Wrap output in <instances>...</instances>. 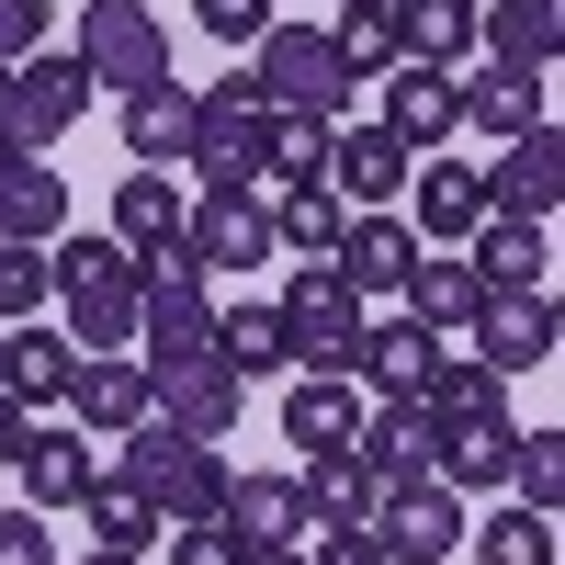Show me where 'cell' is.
I'll list each match as a JSON object with an SVG mask.
<instances>
[{
	"mask_svg": "<svg viewBox=\"0 0 565 565\" xmlns=\"http://www.w3.org/2000/svg\"><path fill=\"white\" fill-rule=\"evenodd\" d=\"M57 295H68V340L79 351H125L136 340V249L125 238H79V226H57Z\"/></svg>",
	"mask_w": 565,
	"mask_h": 565,
	"instance_id": "6da1fadb",
	"label": "cell"
},
{
	"mask_svg": "<svg viewBox=\"0 0 565 565\" xmlns=\"http://www.w3.org/2000/svg\"><path fill=\"white\" fill-rule=\"evenodd\" d=\"M114 463H125V476L159 498V521H215V509H226V476H238V463H226L215 441L170 430V418H136Z\"/></svg>",
	"mask_w": 565,
	"mask_h": 565,
	"instance_id": "7a4b0ae2",
	"label": "cell"
},
{
	"mask_svg": "<svg viewBox=\"0 0 565 565\" xmlns=\"http://www.w3.org/2000/svg\"><path fill=\"white\" fill-rule=\"evenodd\" d=\"M68 57L90 68V90H159L170 79V34H159L148 0H79Z\"/></svg>",
	"mask_w": 565,
	"mask_h": 565,
	"instance_id": "3957f363",
	"label": "cell"
},
{
	"mask_svg": "<svg viewBox=\"0 0 565 565\" xmlns=\"http://www.w3.org/2000/svg\"><path fill=\"white\" fill-rule=\"evenodd\" d=\"M79 114H90V68L79 57H57V45L12 57V90H0V148H12V159H45Z\"/></svg>",
	"mask_w": 565,
	"mask_h": 565,
	"instance_id": "277c9868",
	"label": "cell"
},
{
	"mask_svg": "<svg viewBox=\"0 0 565 565\" xmlns=\"http://www.w3.org/2000/svg\"><path fill=\"white\" fill-rule=\"evenodd\" d=\"M249 90L271 114H317V125H340V57H328V23H271L249 45Z\"/></svg>",
	"mask_w": 565,
	"mask_h": 565,
	"instance_id": "5b68a950",
	"label": "cell"
},
{
	"mask_svg": "<svg viewBox=\"0 0 565 565\" xmlns=\"http://www.w3.org/2000/svg\"><path fill=\"white\" fill-rule=\"evenodd\" d=\"M238 407H249V373L226 362V351L148 362V418H170V430H193V441H226V430H238Z\"/></svg>",
	"mask_w": 565,
	"mask_h": 565,
	"instance_id": "8992f818",
	"label": "cell"
},
{
	"mask_svg": "<svg viewBox=\"0 0 565 565\" xmlns=\"http://www.w3.org/2000/svg\"><path fill=\"white\" fill-rule=\"evenodd\" d=\"M271 306H282V340H295V362H306V373H351V351H362V328H373V317H362V295H351L328 260H317V271H295Z\"/></svg>",
	"mask_w": 565,
	"mask_h": 565,
	"instance_id": "52a82bcc",
	"label": "cell"
},
{
	"mask_svg": "<svg viewBox=\"0 0 565 565\" xmlns=\"http://www.w3.org/2000/svg\"><path fill=\"white\" fill-rule=\"evenodd\" d=\"M260 125H271V103L249 90V68L193 90V181H260Z\"/></svg>",
	"mask_w": 565,
	"mask_h": 565,
	"instance_id": "ba28073f",
	"label": "cell"
},
{
	"mask_svg": "<svg viewBox=\"0 0 565 565\" xmlns=\"http://www.w3.org/2000/svg\"><path fill=\"white\" fill-rule=\"evenodd\" d=\"M181 249L204 271H260L271 260V204L260 181H193V226H181Z\"/></svg>",
	"mask_w": 565,
	"mask_h": 565,
	"instance_id": "9c48e42d",
	"label": "cell"
},
{
	"mask_svg": "<svg viewBox=\"0 0 565 565\" xmlns=\"http://www.w3.org/2000/svg\"><path fill=\"white\" fill-rule=\"evenodd\" d=\"M476 193H487V215L554 226V204H565V136H554V125L509 136V148H498V170H476Z\"/></svg>",
	"mask_w": 565,
	"mask_h": 565,
	"instance_id": "30bf717a",
	"label": "cell"
},
{
	"mask_svg": "<svg viewBox=\"0 0 565 565\" xmlns=\"http://www.w3.org/2000/svg\"><path fill=\"white\" fill-rule=\"evenodd\" d=\"M373 543H385L396 565H441V554H463V487H441V476L385 487V509H373Z\"/></svg>",
	"mask_w": 565,
	"mask_h": 565,
	"instance_id": "8fae6325",
	"label": "cell"
},
{
	"mask_svg": "<svg viewBox=\"0 0 565 565\" xmlns=\"http://www.w3.org/2000/svg\"><path fill=\"white\" fill-rule=\"evenodd\" d=\"M373 125H385L407 159H430L441 136L463 125V68H418V57H396V68H385V114H373Z\"/></svg>",
	"mask_w": 565,
	"mask_h": 565,
	"instance_id": "7c38bea8",
	"label": "cell"
},
{
	"mask_svg": "<svg viewBox=\"0 0 565 565\" xmlns=\"http://www.w3.org/2000/svg\"><path fill=\"white\" fill-rule=\"evenodd\" d=\"M476 362L498 373H532V362H554V282H521V295H487L476 306Z\"/></svg>",
	"mask_w": 565,
	"mask_h": 565,
	"instance_id": "4fadbf2b",
	"label": "cell"
},
{
	"mask_svg": "<svg viewBox=\"0 0 565 565\" xmlns=\"http://www.w3.org/2000/svg\"><path fill=\"white\" fill-rule=\"evenodd\" d=\"M68 373H79V340H68V328H45V317H23V328H0V396H12L23 418H45V407H68Z\"/></svg>",
	"mask_w": 565,
	"mask_h": 565,
	"instance_id": "5bb4252c",
	"label": "cell"
},
{
	"mask_svg": "<svg viewBox=\"0 0 565 565\" xmlns=\"http://www.w3.org/2000/svg\"><path fill=\"white\" fill-rule=\"evenodd\" d=\"M407 170H418V159L396 148L385 125H328V170H317V181H328L351 215H362V204H396V193H407Z\"/></svg>",
	"mask_w": 565,
	"mask_h": 565,
	"instance_id": "9a60e30c",
	"label": "cell"
},
{
	"mask_svg": "<svg viewBox=\"0 0 565 565\" xmlns=\"http://www.w3.org/2000/svg\"><path fill=\"white\" fill-rule=\"evenodd\" d=\"M181 226H193V181H170V170L114 181V238L136 249V271H148V260H181Z\"/></svg>",
	"mask_w": 565,
	"mask_h": 565,
	"instance_id": "2e32d148",
	"label": "cell"
},
{
	"mask_svg": "<svg viewBox=\"0 0 565 565\" xmlns=\"http://www.w3.org/2000/svg\"><path fill=\"white\" fill-rule=\"evenodd\" d=\"M407 226H418V249H463V238L487 226V193H476V170L430 148V159L407 170Z\"/></svg>",
	"mask_w": 565,
	"mask_h": 565,
	"instance_id": "e0dca14e",
	"label": "cell"
},
{
	"mask_svg": "<svg viewBox=\"0 0 565 565\" xmlns=\"http://www.w3.org/2000/svg\"><path fill=\"white\" fill-rule=\"evenodd\" d=\"M463 125H487L498 148H509V136H532V125H554V68H521V57H487L476 79H463Z\"/></svg>",
	"mask_w": 565,
	"mask_h": 565,
	"instance_id": "ac0fdd59",
	"label": "cell"
},
{
	"mask_svg": "<svg viewBox=\"0 0 565 565\" xmlns=\"http://www.w3.org/2000/svg\"><path fill=\"white\" fill-rule=\"evenodd\" d=\"M351 452H362L385 487H418V476L441 463V418L418 407V396H385V407H362V441H351Z\"/></svg>",
	"mask_w": 565,
	"mask_h": 565,
	"instance_id": "d6986e66",
	"label": "cell"
},
{
	"mask_svg": "<svg viewBox=\"0 0 565 565\" xmlns=\"http://www.w3.org/2000/svg\"><path fill=\"white\" fill-rule=\"evenodd\" d=\"M407 260H418V226H407V215H385V204H362V215L340 226V249H328V271H340L351 295H396Z\"/></svg>",
	"mask_w": 565,
	"mask_h": 565,
	"instance_id": "ffe728a7",
	"label": "cell"
},
{
	"mask_svg": "<svg viewBox=\"0 0 565 565\" xmlns=\"http://www.w3.org/2000/svg\"><path fill=\"white\" fill-rule=\"evenodd\" d=\"M90 430H68V418H23V452H12V476H23V509H68L90 487Z\"/></svg>",
	"mask_w": 565,
	"mask_h": 565,
	"instance_id": "44dd1931",
	"label": "cell"
},
{
	"mask_svg": "<svg viewBox=\"0 0 565 565\" xmlns=\"http://www.w3.org/2000/svg\"><path fill=\"white\" fill-rule=\"evenodd\" d=\"M68 509H79V521H90V543H103V554H148V543L170 532V521H159V498L136 487L125 463H90V487H79Z\"/></svg>",
	"mask_w": 565,
	"mask_h": 565,
	"instance_id": "7402d4cb",
	"label": "cell"
},
{
	"mask_svg": "<svg viewBox=\"0 0 565 565\" xmlns=\"http://www.w3.org/2000/svg\"><path fill=\"white\" fill-rule=\"evenodd\" d=\"M68 418L125 441L136 418H148V362H125V351H79V373H68Z\"/></svg>",
	"mask_w": 565,
	"mask_h": 565,
	"instance_id": "603a6c76",
	"label": "cell"
},
{
	"mask_svg": "<svg viewBox=\"0 0 565 565\" xmlns=\"http://www.w3.org/2000/svg\"><path fill=\"white\" fill-rule=\"evenodd\" d=\"M396 295H407V317L430 328V340H452V328H476V306H487V282H476V260H463V249H418Z\"/></svg>",
	"mask_w": 565,
	"mask_h": 565,
	"instance_id": "cb8c5ba5",
	"label": "cell"
},
{
	"mask_svg": "<svg viewBox=\"0 0 565 565\" xmlns=\"http://www.w3.org/2000/svg\"><path fill=\"white\" fill-rule=\"evenodd\" d=\"M362 385H351V373H306V385L295 396H282V441H295V452H340V441H362Z\"/></svg>",
	"mask_w": 565,
	"mask_h": 565,
	"instance_id": "d4e9b609",
	"label": "cell"
},
{
	"mask_svg": "<svg viewBox=\"0 0 565 565\" xmlns=\"http://www.w3.org/2000/svg\"><path fill=\"white\" fill-rule=\"evenodd\" d=\"M306 521H351V532H373V509H385V476L340 441V452H306Z\"/></svg>",
	"mask_w": 565,
	"mask_h": 565,
	"instance_id": "484cf974",
	"label": "cell"
},
{
	"mask_svg": "<svg viewBox=\"0 0 565 565\" xmlns=\"http://www.w3.org/2000/svg\"><path fill=\"white\" fill-rule=\"evenodd\" d=\"M476 45L521 57V68H554L565 57V0H476Z\"/></svg>",
	"mask_w": 565,
	"mask_h": 565,
	"instance_id": "4316f807",
	"label": "cell"
},
{
	"mask_svg": "<svg viewBox=\"0 0 565 565\" xmlns=\"http://www.w3.org/2000/svg\"><path fill=\"white\" fill-rule=\"evenodd\" d=\"M463 260H476V282H487V295L554 282V238H543V226H521V215H487L476 238H463Z\"/></svg>",
	"mask_w": 565,
	"mask_h": 565,
	"instance_id": "83f0119b",
	"label": "cell"
},
{
	"mask_svg": "<svg viewBox=\"0 0 565 565\" xmlns=\"http://www.w3.org/2000/svg\"><path fill=\"white\" fill-rule=\"evenodd\" d=\"M385 23H396V57H418V68L476 57V0H385Z\"/></svg>",
	"mask_w": 565,
	"mask_h": 565,
	"instance_id": "f1b7e54d",
	"label": "cell"
},
{
	"mask_svg": "<svg viewBox=\"0 0 565 565\" xmlns=\"http://www.w3.org/2000/svg\"><path fill=\"white\" fill-rule=\"evenodd\" d=\"M125 159H136V170L193 159V90H181V79H159V90H125Z\"/></svg>",
	"mask_w": 565,
	"mask_h": 565,
	"instance_id": "f546056e",
	"label": "cell"
},
{
	"mask_svg": "<svg viewBox=\"0 0 565 565\" xmlns=\"http://www.w3.org/2000/svg\"><path fill=\"white\" fill-rule=\"evenodd\" d=\"M430 328L418 317H385V328H362V351H351V385L362 396H418V373H430Z\"/></svg>",
	"mask_w": 565,
	"mask_h": 565,
	"instance_id": "4dcf8cb0",
	"label": "cell"
},
{
	"mask_svg": "<svg viewBox=\"0 0 565 565\" xmlns=\"http://www.w3.org/2000/svg\"><path fill=\"white\" fill-rule=\"evenodd\" d=\"M238 543H306V487L295 476H226V509H215Z\"/></svg>",
	"mask_w": 565,
	"mask_h": 565,
	"instance_id": "1f68e13d",
	"label": "cell"
},
{
	"mask_svg": "<svg viewBox=\"0 0 565 565\" xmlns=\"http://www.w3.org/2000/svg\"><path fill=\"white\" fill-rule=\"evenodd\" d=\"M57 226H68V181L45 170V159H0V238L45 249Z\"/></svg>",
	"mask_w": 565,
	"mask_h": 565,
	"instance_id": "d6a6232c",
	"label": "cell"
},
{
	"mask_svg": "<svg viewBox=\"0 0 565 565\" xmlns=\"http://www.w3.org/2000/svg\"><path fill=\"white\" fill-rule=\"evenodd\" d=\"M509 441H521V430H509V407L441 418V463H430V476H441V487H509Z\"/></svg>",
	"mask_w": 565,
	"mask_h": 565,
	"instance_id": "836d02e7",
	"label": "cell"
},
{
	"mask_svg": "<svg viewBox=\"0 0 565 565\" xmlns=\"http://www.w3.org/2000/svg\"><path fill=\"white\" fill-rule=\"evenodd\" d=\"M340 226H351V204L328 193V181H282V204H271V249L328 260V249H340Z\"/></svg>",
	"mask_w": 565,
	"mask_h": 565,
	"instance_id": "e575fe53",
	"label": "cell"
},
{
	"mask_svg": "<svg viewBox=\"0 0 565 565\" xmlns=\"http://www.w3.org/2000/svg\"><path fill=\"white\" fill-rule=\"evenodd\" d=\"M328 57H340L351 90H362V79H385V68H396V23H385V12H362V0H340V23H328Z\"/></svg>",
	"mask_w": 565,
	"mask_h": 565,
	"instance_id": "d590c367",
	"label": "cell"
},
{
	"mask_svg": "<svg viewBox=\"0 0 565 565\" xmlns=\"http://www.w3.org/2000/svg\"><path fill=\"white\" fill-rule=\"evenodd\" d=\"M418 407H430V418H487V407H509V396H498V373H487V362L430 351V373H418Z\"/></svg>",
	"mask_w": 565,
	"mask_h": 565,
	"instance_id": "8d00e7d4",
	"label": "cell"
},
{
	"mask_svg": "<svg viewBox=\"0 0 565 565\" xmlns=\"http://www.w3.org/2000/svg\"><path fill=\"white\" fill-rule=\"evenodd\" d=\"M215 351L238 362V373H282V362H295V340H282V306H226V317H215Z\"/></svg>",
	"mask_w": 565,
	"mask_h": 565,
	"instance_id": "74e56055",
	"label": "cell"
},
{
	"mask_svg": "<svg viewBox=\"0 0 565 565\" xmlns=\"http://www.w3.org/2000/svg\"><path fill=\"white\" fill-rule=\"evenodd\" d=\"M328 170V125L317 114H271L260 125V181H317Z\"/></svg>",
	"mask_w": 565,
	"mask_h": 565,
	"instance_id": "f35d334b",
	"label": "cell"
},
{
	"mask_svg": "<svg viewBox=\"0 0 565 565\" xmlns=\"http://www.w3.org/2000/svg\"><path fill=\"white\" fill-rule=\"evenodd\" d=\"M476 565H554V509H521V498H509L498 521L476 532Z\"/></svg>",
	"mask_w": 565,
	"mask_h": 565,
	"instance_id": "ab89813d",
	"label": "cell"
},
{
	"mask_svg": "<svg viewBox=\"0 0 565 565\" xmlns=\"http://www.w3.org/2000/svg\"><path fill=\"white\" fill-rule=\"evenodd\" d=\"M45 295H57V260H45V249H23V238H0V328L45 317Z\"/></svg>",
	"mask_w": 565,
	"mask_h": 565,
	"instance_id": "60d3db41",
	"label": "cell"
},
{
	"mask_svg": "<svg viewBox=\"0 0 565 565\" xmlns=\"http://www.w3.org/2000/svg\"><path fill=\"white\" fill-rule=\"evenodd\" d=\"M509 487H521V509H554L565 498V430H521L509 441Z\"/></svg>",
	"mask_w": 565,
	"mask_h": 565,
	"instance_id": "b9f144b4",
	"label": "cell"
},
{
	"mask_svg": "<svg viewBox=\"0 0 565 565\" xmlns=\"http://www.w3.org/2000/svg\"><path fill=\"white\" fill-rule=\"evenodd\" d=\"M306 565H396L385 543H373V532H351V521H306V543H295Z\"/></svg>",
	"mask_w": 565,
	"mask_h": 565,
	"instance_id": "7bdbcfd3",
	"label": "cell"
},
{
	"mask_svg": "<svg viewBox=\"0 0 565 565\" xmlns=\"http://www.w3.org/2000/svg\"><path fill=\"white\" fill-rule=\"evenodd\" d=\"M159 554H170V565H238L249 543L226 532V521H170V543H159Z\"/></svg>",
	"mask_w": 565,
	"mask_h": 565,
	"instance_id": "ee69618b",
	"label": "cell"
},
{
	"mask_svg": "<svg viewBox=\"0 0 565 565\" xmlns=\"http://www.w3.org/2000/svg\"><path fill=\"white\" fill-rule=\"evenodd\" d=\"M193 12H204V34H215V45H260V34L282 23L271 0H193Z\"/></svg>",
	"mask_w": 565,
	"mask_h": 565,
	"instance_id": "f6af8a7d",
	"label": "cell"
},
{
	"mask_svg": "<svg viewBox=\"0 0 565 565\" xmlns=\"http://www.w3.org/2000/svg\"><path fill=\"white\" fill-rule=\"evenodd\" d=\"M45 34H57V0H0V68H12V57H34Z\"/></svg>",
	"mask_w": 565,
	"mask_h": 565,
	"instance_id": "bcb514c9",
	"label": "cell"
},
{
	"mask_svg": "<svg viewBox=\"0 0 565 565\" xmlns=\"http://www.w3.org/2000/svg\"><path fill=\"white\" fill-rule=\"evenodd\" d=\"M0 565H57V543H45V509H0Z\"/></svg>",
	"mask_w": 565,
	"mask_h": 565,
	"instance_id": "7dc6e473",
	"label": "cell"
},
{
	"mask_svg": "<svg viewBox=\"0 0 565 565\" xmlns=\"http://www.w3.org/2000/svg\"><path fill=\"white\" fill-rule=\"evenodd\" d=\"M12 452H23V407L0 396V463H12Z\"/></svg>",
	"mask_w": 565,
	"mask_h": 565,
	"instance_id": "c3c4849f",
	"label": "cell"
},
{
	"mask_svg": "<svg viewBox=\"0 0 565 565\" xmlns=\"http://www.w3.org/2000/svg\"><path fill=\"white\" fill-rule=\"evenodd\" d=\"M238 565H306V554H295V543H249Z\"/></svg>",
	"mask_w": 565,
	"mask_h": 565,
	"instance_id": "681fc988",
	"label": "cell"
},
{
	"mask_svg": "<svg viewBox=\"0 0 565 565\" xmlns=\"http://www.w3.org/2000/svg\"><path fill=\"white\" fill-rule=\"evenodd\" d=\"M79 565H148V554H103V543H90V554H79Z\"/></svg>",
	"mask_w": 565,
	"mask_h": 565,
	"instance_id": "f907efd6",
	"label": "cell"
},
{
	"mask_svg": "<svg viewBox=\"0 0 565 565\" xmlns=\"http://www.w3.org/2000/svg\"><path fill=\"white\" fill-rule=\"evenodd\" d=\"M362 12H385V0H362Z\"/></svg>",
	"mask_w": 565,
	"mask_h": 565,
	"instance_id": "816d5d0a",
	"label": "cell"
},
{
	"mask_svg": "<svg viewBox=\"0 0 565 565\" xmlns=\"http://www.w3.org/2000/svg\"><path fill=\"white\" fill-rule=\"evenodd\" d=\"M0 90H12V68H0Z\"/></svg>",
	"mask_w": 565,
	"mask_h": 565,
	"instance_id": "f5cc1de1",
	"label": "cell"
}]
</instances>
